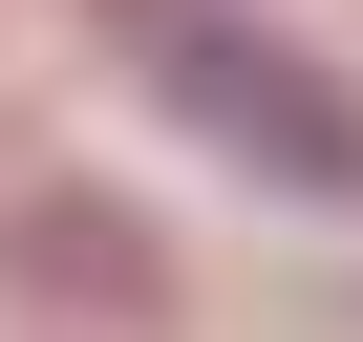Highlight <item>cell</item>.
<instances>
[{
    "instance_id": "cell-1",
    "label": "cell",
    "mask_w": 363,
    "mask_h": 342,
    "mask_svg": "<svg viewBox=\"0 0 363 342\" xmlns=\"http://www.w3.org/2000/svg\"><path fill=\"white\" fill-rule=\"evenodd\" d=\"M150 65H171V107H214L257 171H299V193H363V107H342L320 65H278V43L193 22V0H150Z\"/></svg>"
}]
</instances>
